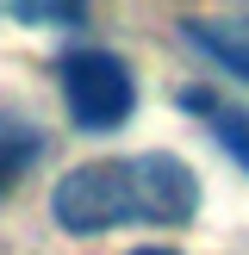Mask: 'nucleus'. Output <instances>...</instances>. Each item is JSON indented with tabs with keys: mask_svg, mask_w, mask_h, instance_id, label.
Wrapping results in <instances>:
<instances>
[{
	"mask_svg": "<svg viewBox=\"0 0 249 255\" xmlns=\"http://www.w3.org/2000/svg\"><path fill=\"white\" fill-rule=\"evenodd\" d=\"M193 212H199V181L168 149L81 162L50 187V218L69 237H100L119 224H187Z\"/></svg>",
	"mask_w": 249,
	"mask_h": 255,
	"instance_id": "obj_1",
	"label": "nucleus"
},
{
	"mask_svg": "<svg viewBox=\"0 0 249 255\" xmlns=\"http://www.w3.org/2000/svg\"><path fill=\"white\" fill-rule=\"evenodd\" d=\"M62 106H69V119L81 125V131H112V125L131 119L137 106V81H131V62L112 56V50L100 44H81L62 56Z\"/></svg>",
	"mask_w": 249,
	"mask_h": 255,
	"instance_id": "obj_2",
	"label": "nucleus"
},
{
	"mask_svg": "<svg viewBox=\"0 0 249 255\" xmlns=\"http://www.w3.org/2000/svg\"><path fill=\"white\" fill-rule=\"evenodd\" d=\"M181 106L193 112V119H206V131L224 143V156H231L237 168L249 174V112H243V106H231V100H218V94H206V87H187Z\"/></svg>",
	"mask_w": 249,
	"mask_h": 255,
	"instance_id": "obj_3",
	"label": "nucleus"
},
{
	"mask_svg": "<svg viewBox=\"0 0 249 255\" xmlns=\"http://www.w3.org/2000/svg\"><path fill=\"white\" fill-rule=\"evenodd\" d=\"M181 31H187V44H193L199 56H212L224 75H237V81L249 87V25H224V19H187Z\"/></svg>",
	"mask_w": 249,
	"mask_h": 255,
	"instance_id": "obj_4",
	"label": "nucleus"
},
{
	"mask_svg": "<svg viewBox=\"0 0 249 255\" xmlns=\"http://www.w3.org/2000/svg\"><path fill=\"white\" fill-rule=\"evenodd\" d=\"M37 156H44V131L25 125V119H12V112H0V193L19 187V174L31 168Z\"/></svg>",
	"mask_w": 249,
	"mask_h": 255,
	"instance_id": "obj_5",
	"label": "nucleus"
},
{
	"mask_svg": "<svg viewBox=\"0 0 249 255\" xmlns=\"http://www.w3.org/2000/svg\"><path fill=\"white\" fill-rule=\"evenodd\" d=\"M12 19H37V25H81V6H12Z\"/></svg>",
	"mask_w": 249,
	"mask_h": 255,
	"instance_id": "obj_6",
	"label": "nucleus"
},
{
	"mask_svg": "<svg viewBox=\"0 0 249 255\" xmlns=\"http://www.w3.org/2000/svg\"><path fill=\"white\" fill-rule=\"evenodd\" d=\"M131 255H174V249H131Z\"/></svg>",
	"mask_w": 249,
	"mask_h": 255,
	"instance_id": "obj_7",
	"label": "nucleus"
}]
</instances>
